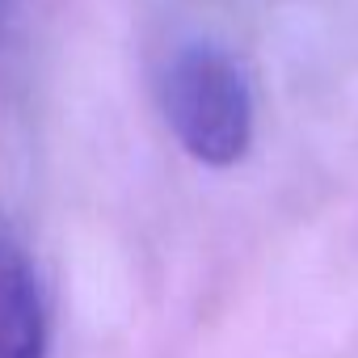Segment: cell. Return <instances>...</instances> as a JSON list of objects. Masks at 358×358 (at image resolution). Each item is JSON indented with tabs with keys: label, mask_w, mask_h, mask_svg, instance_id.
I'll list each match as a JSON object with an SVG mask.
<instances>
[{
	"label": "cell",
	"mask_w": 358,
	"mask_h": 358,
	"mask_svg": "<svg viewBox=\"0 0 358 358\" xmlns=\"http://www.w3.org/2000/svg\"><path fill=\"white\" fill-rule=\"evenodd\" d=\"M0 358H47L38 274L5 228H0Z\"/></svg>",
	"instance_id": "cell-2"
},
{
	"label": "cell",
	"mask_w": 358,
	"mask_h": 358,
	"mask_svg": "<svg viewBox=\"0 0 358 358\" xmlns=\"http://www.w3.org/2000/svg\"><path fill=\"white\" fill-rule=\"evenodd\" d=\"M164 118L194 160L203 164H236L253 143V89L245 68L211 43H194L177 51L164 85Z\"/></svg>",
	"instance_id": "cell-1"
}]
</instances>
